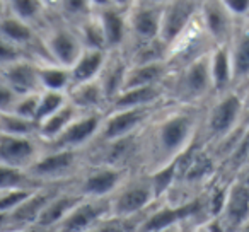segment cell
<instances>
[{"mask_svg": "<svg viewBox=\"0 0 249 232\" xmlns=\"http://www.w3.org/2000/svg\"><path fill=\"white\" fill-rule=\"evenodd\" d=\"M205 106L167 103L154 116L142 133L143 173L152 174L171 166L198 142Z\"/></svg>", "mask_w": 249, "mask_h": 232, "instance_id": "6da1fadb", "label": "cell"}, {"mask_svg": "<svg viewBox=\"0 0 249 232\" xmlns=\"http://www.w3.org/2000/svg\"><path fill=\"white\" fill-rule=\"evenodd\" d=\"M167 101L181 106H205L213 97L210 53L173 70L166 80Z\"/></svg>", "mask_w": 249, "mask_h": 232, "instance_id": "7a4b0ae2", "label": "cell"}, {"mask_svg": "<svg viewBox=\"0 0 249 232\" xmlns=\"http://www.w3.org/2000/svg\"><path fill=\"white\" fill-rule=\"evenodd\" d=\"M246 116L241 90L232 89L220 96H213L205 106L200 142L207 147L217 145L246 122Z\"/></svg>", "mask_w": 249, "mask_h": 232, "instance_id": "3957f363", "label": "cell"}, {"mask_svg": "<svg viewBox=\"0 0 249 232\" xmlns=\"http://www.w3.org/2000/svg\"><path fill=\"white\" fill-rule=\"evenodd\" d=\"M87 164V150L45 149L28 173L39 184H67L72 183L86 169Z\"/></svg>", "mask_w": 249, "mask_h": 232, "instance_id": "277c9868", "label": "cell"}, {"mask_svg": "<svg viewBox=\"0 0 249 232\" xmlns=\"http://www.w3.org/2000/svg\"><path fill=\"white\" fill-rule=\"evenodd\" d=\"M157 201L160 200L157 196L152 176L143 171H135L109 198L111 215L132 217V215L145 214Z\"/></svg>", "mask_w": 249, "mask_h": 232, "instance_id": "5b68a950", "label": "cell"}, {"mask_svg": "<svg viewBox=\"0 0 249 232\" xmlns=\"http://www.w3.org/2000/svg\"><path fill=\"white\" fill-rule=\"evenodd\" d=\"M41 41L45 53L50 62L62 67H70L84 52L82 39L79 36L75 26L62 21L56 14L50 19V22L41 29Z\"/></svg>", "mask_w": 249, "mask_h": 232, "instance_id": "8992f818", "label": "cell"}, {"mask_svg": "<svg viewBox=\"0 0 249 232\" xmlns=\"http://www.w3.org/2000/svg\"><path fill=\"white\" fill-rule=\"evenodd\" d=\"M167 103L160 106L150 107H135V109H118V111H106L103 126L96 143H109L121 139L139 135L149 126V123L154 120L157 113L166 106Z\"/></svg>", "mask_w": 249, "mask_h": 232, "instance_id": "52a82bcc", "label": "cell"}, {"mask_svg": "<svg viewBox=\"0 0 249 232\" xmlns=\"http://www.w3.org/2000/svg\"><path fill=\"white\" fill-rule=\"evenodd\" d=\"M132 171L107 164H87V167L69 183L82 198H111Z\"/></svg>", "mask_w": 249, "mask_h": 232, "instance_id": "ba28073f", "label": "cell"}, {"mask_svg": "<svg viewBox=\"0 0 249 232\" xmlns=\"http://www.w3.org/2000/svg\"><path fill=\"white\" fill-rule=\"evenodd\" d=\"M201 0H169L160 14L159 39L167 50L195 24L200 12Z\"/></svg>", "mask_w": 249, "mask_h": 232, "instance_id": "9c48e42d", "label": "cell"}, {"mask_svg": "<svg viewBox=\"0 0 249 232\" xmlns=\"http://www.w3.org/2000/svg\"><path fill=\"white\" fill-rule=\"evenodd\" d=\"M106 113H87L79 114L67 130L53 140L52 143L43 145L45 149H56V150H87L94 145L97 140L103 126Z\"/></svg>", "mask_w": 249, "mask_h": 232, "instance_id": "30bf717a", "label": "cell"}, {"mask_svg": "<svg viewBox=\"0 0 249 232\" xmlns=\"http://www.w3.org/2000/svg\"><path fill=\"white\" fill-rule=\"evenodd\" d=\"M198 21L213 46L229 45L237 24V19L232 18L222 0H201Z\"/></svg>", "mask_w": 249, "mask_h": 232, "instance_id": "8fae6325", "label": "cell"}, {"mask_svg": "<svg viewBox=\"0 0 249 232\" xmlns=\"http://www.w3.org/2000/svg\"><path fill=\"white\" fill-rule=\"evenodd\" d=\"M109 215V198H82L55 232H92Z\"/></svg>", "mask_w": 249, "mask_h": 232, "instance_id": "7c38bea8", "label": "cell"}, {"mask_svg": "<svg viewBox=\"0 0 249 232\" xmlns=\"http://www.w3.org/2000/svg\"><path fill=\"white\" fill-rule=\"evenodd\" d=\"M160 14H162V7L133 4L126 14L128 16V41L124 45L123 52L159 39Z\"/></svg>", "mask_w": 249, "mask_h": 232, "instance_id": "4fadbf2b", "label": "cell"}, {"mask_svg": "<svg viewBox=\"0 0 249 232\" xmlns=\"http://www.w3.org/2000/svg\"><path fill=\"white\" fill-rule=\"evenodd\" d=\"M43 142L38 137L0 135V164L29 171L41 157Z\"/></svg>", "mask_w": 249, "mask_h": 232, "instance_id": "5bb4252c", "label": "cell"}, {"mask_svg": "<svg viewBox=\"0 0 249 232\" xmlns=\"http://www.w3.org/2000/svg\"><path fill=\"white\" fill-rule=\"evenodd\" d=\"M224 232H237L249 220V186L241 179H232L225 191V198L217 217Z\"/></svg>", "mask_w": 249, "mask_h": 232, "instance_id": "9a60e30c", "label": "cell"}, {"mask_svg": "<svg viewBox=\"0 0 249 232\" xmlns=\"http://www.w3.org/2000/svg\"><path fill=\"white\" fill-rule=\"evenodd\" d=\"M80 200H82V196H80L77 191H73L69 183L63 184V186L53 195L52 200L46 203V207L43 208L35 229H39V231H43V232H55L56 229H58V225L65 220V217L72 212V208L75 207Z\"/></svg>", "mask_w": 249, "mask_h": 232, "instance_id": "2e32d148", "label": "cell"}, {"mask_svg": "<svg viewBox=\"0 0 249 232\" xmlns=\"http://www.w3.org/2000/svg\"><path fill=\"white\" fill-rule=\"evenodd\" d=\"M229 53L234 73V89H242L249 82V18L239 19L229 41Z\"/></svg>", "mask_w": 249, "mask_h": 232, "instance_id": "e0dca14e", "label": "cell"}, {"mask_svg": "<svg viewBox=\"0 0 249 232\" xmlns=\"http://www.w3.org/2000/svg\"><path fill=\"white\" fill-rule=\"evenodd\" d=\"M38 63L39 62H36L33 58L19 60V62L12 63V65L0 69V79L14 90L16 96L41 92Z\"/></svg>", "mask_w": 249, "mask_h": 232, "instance_id": "ac0fdd59", "label": "cell"}, {"mask_svg": "<svg viewBox=\"0 0 249 232\" xmlns=\"http://www.w3.org/2000/svg\"><path fill=\"white\" fill-rule=\"evenodd\" d=\"M101 22V28L106 39L107 52H123L124 45L128 41V9L120 7H104L101 11H96Z\"/></svg>", "mask_w": 249, "mask_h": 232, "instance_id": "d6986e66", "label": "cell"}, {"mask_svg": "<svg viewBox=\"0 0 249 232\" xmlns=\"http://www.w3.org/2000/svg\"><path fill=\"white\" fill-rule=\"evenodd\" d=\"M169 103L166 96V86H150L137 87V89L121 90L107 106V111L118 109H135V107H150L160 106Z\"/></svg>", "mask_w": 249, "mask_h": 232, "instance_id": "ffe728a7", "label": "cell"}, {"mask_svg": "<svg viewBox=\"0 0 249 232\" xmlns=\"http://www.w3.org/2000/svg\"><path fill=\"white\" fill-rule=\"evenodd\" d=\"M171 73V69L166 60L150 63H135L128 67L123 90L137 89V87L166 86V80Z\"/></svg>", "mask_w": 249, "mask_h": 232, "instance_id": "44dd1931", "label": "cell"}, {"mask_svg": "<svg viewBox=\"0 0 249 232\" xmlns=\"http://www.w3.org/2000/svg\"><path fill=\"white\" fill-rule=\"evenodd\" d=\"M69 101L80 111L82 114L87 113H106L107 99L103 90L99 80L72 86L67 92Z\"/></svg>", "mask_w": 249, "mask_h": 232, "instance_id": "7402d4cb", "label": "cell"}, {"mask_svg": "<svg viewBox=\"0 0 249 232\" xmlns=\"http://www.w3.org/2000/svg\"><path fill=\"white\" fill-rule=\"evenodd\" d=\"M128 67L130 62L123 52H109V56H107V62L103 69V73L97 79L101 82V86H103L104 94H106L107 106L123 90Z\"/></svg>", "mask_w": 249, "mask_h": 232, "instance_id": "603a6c76", "label": "cell"}, {"mask_svg": "<svg viewBox=\"0 0 249 232\" xmlns=\"http://www.w3.org/2000/svg\"><path fill=\"white\" fill-rule=\"evenodd\" d=\"M107 56H109V52H104V50L84 48L75 63L69 69L70 77H72V86H79V84L92 82V80L99 79L107 62Z\"/></svg>", "mask_w": 249, "mask_h": 232, "instance_id": "cb8c5ba5", "label": "cell"}, {"mask_svg": "<svg viewBox=\"0 0 249 232\" xmlns=\"http://www.w3.org/2000/svg\"><path fill=\"white\" fill-rule=\"evenodd\" d=\"M210 77L213 96H220L224 92L234 89V73L229 45L213 46L210 52Z\"/></svg>", "mask_w": 249, "mask_h": 232, "instance_id": "d4e9b609", "label": "cell"}, {"mask_svg": "<svg viewBox=\"0 0 249 232\" xmlns=\"http://www.w3.org/2000/svg\"><path fill=\"white\" fill-rule=\"evenodd\" d=\"M5 5L9 16L28 22L38 31H41L53 18V12L46 7L43 0H5Z\"/></svg>", "mask_w": 249, "mask_h": 232, "instance_id": "484cf974", "label": "cell"}, {"mask_svg": "<svg viewBox=\"0 0 249 232\" xmlns=\"http://www.w3.org/2000/svg\"><path fill=\"white\" fill-rule=\"evenodd\" d=\"M79 114H82V113H80V111L69 101L62 109H58L55 114H52L50 118L43 120V122L38 125L39 126L38 139L43 142V145L52 143L53 140L58 139V137L67 130V126H69Z\"/></svg>", "mask_w": 249, "mask_h": 232, "instance_id": "4316f807", "label": "cell"}, {"mask_svg": "<svg viewBox=\"0 0 249 232\" xmlns=\"http://www.w3.org/2000/svg\"><path fill=\"white\" fill-rule=\"evenodd\" d=\"M39 86L41 90H55V92H69L72 87V77L67 67L56 65L53 62L38 63Z\"/></svg>", "mask_w": 249, "mask_h": 232, "instance_id": "83f0119b", "label": "cell"}, {"mask_svg": "<svg viewBox=\"0 0 249 232\" xmlns=\"http://www.w3.org/2000/svg\"><path fill=\"white\" fill-rule=\"evenodd\" d=\"M38 123L33 120L21 118L18 114L0 113V135L12 137H38Z\"/></svg>", "mask_w": 249, "mask_h": 232, "instance_id": "f1b7e54d", "label": "cell"}, {"mask_svg": "<svg viewBox=\"0 0 249 232\" xmlns=\"http://www.w3.org/2000/svg\"><path fill=\"white\" fill-rule=\"evenodd\" d=\"M55 14L72 26L80 24L94 14L90 0H60Z\"/></svg>", "mask_w": 249, "mask_h": 232, "instance_id": "f546056e", "label": "cell"}, {"mask_svg": "<svg viewBox=\"0 0 249 232\" xmlns=\"http://www.w3.org/2000/svg\"><path fill=\"white\" fill-rule=\"evenodd\" d=\"M41 186L36 183L28 171L16 169V167L0 164V191H12V190H28V188Z\"/></svg>", "mask_w": 249, "mask_h": 232, "instance_id": "4dcf8cb0", "label": "cell"}, {"mask_svg": "<svg viewBox=\"0 0 249 232\" xmlns=\"http://www.w3.org/2000/svg\"><path fill=\"white\" fill-rule=\"evenodd\" d=\"M75 28H77V31H79L80 39H82L84 48L104 50V52H107L103 28H101V22H99V19H97L96 14H92L90 18H87L86 21H82L80 24H77Z\"/></svg>", "mask_w": 249, "mask_h": 232, "instance_id": "1f68e13d", "label": "cell"}, {"mask_svg": "<svg viewBox=\"0 0 249 232\" xmlns=\"http://www.w3.org/2000/svg\"><path fill=\"white\" fill-rule=\"evenodd\" d=\"M69 103V96L65 92H55V90H41L39 92L38 113H36V122L38 125L43 120L50 118L58 109H62Z\"/></svg>", "mask_w": 249, "mask_h": 232, "instance_id": "d6a6232c", "label": "cell"}, {"mask_svg": "<svg viewBox=\"0 0 249 232\" xmlns=\"http://www.w3.org/2000/svg\"><path fill=\"white\" fill-rule=\"evenodd\" d=\"M38 103H39V92L26 94V96H18V99H16L11 113L18 114V116H21V118L36 122ZM36 123H38V122H36Z\"/></svg>", "mask_w": 249, "mask_h": 232, "instance_id": "836d02e7", "label": "cell"}, {"mask_svg": "<svg viewBox=\"0 0 249 232\" xmlns=\"http://www.w3.org/2000/svg\"><path fill=\"white\" fill-rule=\"evenodd\" d=\"M39 188V186H38ZM36 188L28 190H12V191H0V215H11Z\"/></svg>", "mask_w": 249, "mask_h": 232, "instance_id": "e575fe53", "label": "cell"}, {"mask_svg": "<svg viewBox=\"0 0 249 232\" xmlns=\"http://www.w3.org/2000/svg\"><path fill=\"white\" fill-rule=\"evenodd\" d=\"M24 58H31V55H29L26 50H22L21 46L14 45V43L7 41V39L0 38V69L9 67V65H12V63L19 62V60H24Z\"/></svg>", "mask_w": 249, "mask_h": 232, "instance_id": "d590c367", "label": "cell"}, {"mask_svg": "<svg viewBox=\"0 0 249 232\" xmlns=\"http://www.w3.org/2000/svg\"><path fill=\"white\" fill-rule=\"evenodd\" d=\"M222 4L237 21L249 18V0H222Z\"/></svg>", "mask_w": 249, "mask_h": 232, "instance_id": "8d00e7d4", "label": "cell"}, {"mask_svg": "<svg viewBox=\"0 0 249 232\" xmlns=\"http://www.w3.org/2000/svg\"><path fill=\"white\" fill-rule=\"evenodd\" d=\"M16 99H18V96H16L14 90H12L4 80L0 79V113H7V111H11L16 103Z\"/></svg>", "mask_w": 249, "mask_h": 232, "instance_id": "74e56055", "label": "cell"}, {"mask_svg": "<svg viewBox=\"0 0 249 232\" xmlns=\"http://www.w3.org/2000/svg\"><path fill=\"white\" fill-rule=\"evenodd\" d=\"M150 232H190V229L184 224H173V225H167V227L157 229V231H150Z\"/></svg>", "mask_w": 249, "mask_h": 232, "instance_id": "f35d334b", "label": "cell"}, {"mask_svg": "<svg viewBox=\"0 0 249 232\" xmlns=\"http://www.w3.org/2000/svg\"><path fill=\"white\" fill-rule=\"evenodd\" d=\"M241 90V96H242V104H244V111H246V114H249V82L246 84L242 89H239Z\"/></svg>", "mask_w": 249, "mask_h": 232, "instance_id": "ab89813d", "label": "cell"}, {"mask_svg": "<svg viewBox=\"0 0 249 232\" xmlns=\"http://www.w3.org/2000/svg\"><path fill=\"white\" fill-rule=\"evenodd\" d=\"M169 0H135L133 4H142V5H154V7H164Z\"/></svg>", "mask_w": 249, "mask_h": 232, "instance_id": "60d3db41", "label": "cell"}, {"mask_svg": "<svg viewBox=\"0 0 249 232\" xmlns=\"http://www.w3.org/2000/svg\"><path fill=\"white\" fill-rule=\"evenodd\" d=\"M111 5H114V7H120V9H130L133 5V2L135 0H109Z\"/></svg>", "mask_w": 249, "mask_h": 232, "instance_id": "b9f144b4", "label": "cell"}, {"mask_svg": "<svg viewBox=\"0 0 249 232\" xmlns=\"http://www.w3.org/2000/svg\"><path fill=\"white\" fill-rule=\"evenodd\" d=\"M9 12H7V5H5V0H0V21L7 16Z\"/></svg>", "mask_w": 249, "mask_h": 232, "instance_id": "7bdbcfd3", "label": "cell"}, {"mask_svg": "<svg viewBox=\"0 0 249 232\" xmlns=\"http://www.w3.org/2000/svg\"><path fill=\"white\" fill-rule=\"evenodd\" d=\"M190 232H212V231H210V227L207 225V222H205V224L198 225V227H195L193 231H190Z\"/></svg>", "mask_w": 249, "mask_h": 232, "instance_id": "ee69618b", "label": "cell"}, {"mask_svg": "<svg viewBox=\"0 0 249 232\" xmlns=\"http://www.w3.org/2000/svg\"><path fill=\"white\" fill-rule=\"evenodd\" d=\"M237 232H249V220L248 222H244V224L239 227V231Z\"/></svg>", "mask_w": 249, "mask_h": 232, "instance_id": "f6af8a7d", "label": "cell"}]
</instances>
